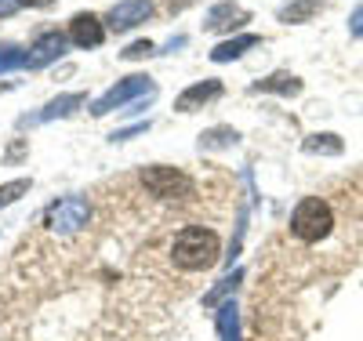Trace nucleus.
<instances>
[{
  "mask_svg": "<svg viewBox=\"0 0 363 341\" xmlns=\"http://www.w3.org/2000/svg\"><path fill=\"white\" fill-rule=\"evenodd\" d=\"M222 255V240L215 229H203V225H186L174 240H171V262L182 272H203L218 262Z\"/></svg>",
  "mask_w": 363,
  "mask_h": 341,
  "instance_id": "1",
  "label": "nucleus"
},
{
  "mask_svg": "<svg viewBox=\"0 0 363 341\" xmlns=\"http://www.w3.org/2000/svg\"><path fill=\"white\" fill-rule=\"evenodd\" d=\"M330 229H335V214H330V203L320 196H301L291 211V233L301 243H320L330 236Z\"/></svg>",
  "mask_w": 363,
  "mask_h": 341,
  "instance_id": "2",
  "label": "nucleus"
},
{
  "mask_svg": "<svg viewBox=\"0 0 363 341\" xmlns=\"http://www.w3.org/2000/svg\"><path fill=\"white\" fill-rule=\"evenodd\" d=\"M91 218V203L84 196H62V200H55L44 214V225L55 233V236H73L87 225Z\"/></svg>",
  "mask_w": 363,
  "mask_h": 341,
  "instance_id": "3",
  "label": "nucleus"
},
{
  "mask_svg": "<svg viewBox=\"0 0 363 341\" xmlns=\"http://www.w3.org/2000/svg\"><path fill=\"white\" fill-rule=\"evenodd\" d=\"M142 95H157V84L149 80V77H142V73H135V77H128V80L113 84L106 95H99L95 102H91V113H95V116H106V113H113V109L131 106V102L142 99Z\"/></svg>",
  "mask_w": 363,
  "mask_h": 341,
  "instance_id": "4",
  "label": "nucleus"
},
{
  "mask_svg": "<svg viewBox=\"0 0 363 341\" xmlns=\"http://www.w3.org/2000/svg\"><path fill=\"white\" fill-rule=\"evenodd\" d=\"M142 185H145V189L153 193L157 200H186V196H193V178H189L186 171L164 167V164L145 167V171H142Z\"/></svg>",
  "mask_w": 363,
  "mask_h": 341,
  "instance_id": "5",
  "label": "nucleus"
},
{
  "mask_svg": "<svg viewBox=\"0 0 363 341\" xmlns=\"http://www.w3.org/2000/svg\"><path fill=\"white\" fill-rule=\"evenodd\" d=\"M153 11H157L153 0H120V4L109 8L106 26L116 29V33H124V29H135V26H142L145 18H153Z\"/></svg>",
  "mask_w": 363,
  "mask_h": 341,
  "instance_id": "6",
  "label": "nucleus"
},
{
  "mask_svg": "<svg viewBox=\"0 0 363 341\" xmlns=\"http://www.w3.org/2000/svg\"><path fill=\"white\" fill-rule=\"evenodd\" d=\"M244 22H251V11L233 4V0H222V4H215L203 15V29H207V33H233V29H240Z\"/></svg>",
  "mask_w": 363,
  "mask_h": 341,
  "instance_id": "7",
  "label": "nucleus"
},
{
  "mask_svg": "<svg viewBox=\"0 0 363 341\" xmlns=\"http://www.w3.org/2000/svg\"><path fill=\"white\" fill-rule=\"evenodd\" d=\"M66 44H69V37L58 33V29H51V33H40V37L33 40V47H29V62H26V66H29V69L51 66V62H58V58L66 55Z\"/></svg>",
  "mask_w": 363,
  "mask_h": 341,
  "instance_id": "8",
  "label": "nucleus"
},
{
  "mask_svg": "<svg viewBox=\"0 0 363 341\" xmlns=\"http://www.w3.org/2000/svg\"><path fill=\"white\" fill-rule=\"evenodd\" d=\"M69 40L77 47H99L106 40V22L99 15H91V11H80L69 18Z\"/></svg>",
  "mask_w": 363,
  "mask_h": 341,
  "instance_id": "9",
  "label": "nucleus"
},
{
  "mask_svg": "<svg viewBox=\"0 0 363 341\" xmlns=\"http://www.w3.org/2000/svg\"><path fill=\"white\" fill-rule=\"evenodd\" d=\"M218 95H222V80H196L193 87H186V91L174 99V109H178V113H196V109H203L207 102H215Z\"/></svg>",
  "mask_w": 363,
  "mask_h": 341,
  "instance_id": "10",
  "label": "nucleus"
},
{
  "mask_svg": "<svg viewBox=\"0 0 363 341\" xmlns=\"http://www.w3.org/2000/svg\"><path fill=\"white\" fill-rule=\"evenodd\" d=\"M262 44V37H255V33H240V37H229V40H222L215 51H211V62H233V58H240L244 51H251V47H258Z\"/></svg>",
  "mask_w": 363,
  "mask_h": 341,
  "instance_id": "11",
  "label": "nucleus"
},
{
  "mask_svg": "<svg viewBox=\"0 0 363 341\" xmlns=\"http://www.w3.org/2000/svg\"><path fill=\"white\" fill-rule=\"evenodd\" d=\"M251 91H255V95H262V91H277V95H287L291 99V95H298V91H301V80L294 73H272V77L251 84Z\"/></svg>",
  "mask_w": 363,
  "mask_h": 341,
  "instance_id": "12",
  "label": "nucleus"
},
{
  "mask_svg": "<svg viewBox=\"0 0 363 341\" xmlns=\"http://www.w3.org/2000/svg\"><path fill=\"white\" fill-rule=\"evenodd\" d=\"M84 102H87L84 95H58V99H51V102L37 113V120L48 123V120H55V116H69V113H77Z\"/></svg>",
  "mask_w": 363,
  "mask_h": 341,
  "instance_id": "13",
  "label": "nucleus"
},
{
  "mask_svg": "<svg viewBox=\"0 0 363 341\" xmlns=\"http://www.w3.org/2000/svg\"><path fill=\"white\" fill-rule=\"evenodd\" d=\"M215 327H218L222 341H240V313H236V305H233V301L218 305V316H215Z\"/></svg>",
  "mask_w": 363,
  "mask_h": 341,
  "instance_id": "14",
  "label": "nucleus"
},
{
  "mask_svg": "<svg viewBox=\"0 0 363 341\" xmlns=\"http://www.w3.org/2000/svg\"><path fill=\"white\" fill-rule=\"evenodd\" d=\"M320 11H323V0H294V4L280 8V22H309Z\"/></svg>",
  "mask_w": 363,
  "mask_h": 341,
  "instance_id": "15",
  "label": "nucleus"
},
{
  "mask_svg": "<svg viewBox=\"0 0 363 341\" xmlns=\"http://www.w3.org/2000/svg\"><path fill=\"white\" fill-rule=\"evenodd\" d=\"M236 131L233 128H225V123H222V128H211V131H203L200 135V152H211V149H229V145H236Z\"/></svg>",
  "mask_w": 363,
  "mask_h": 341,
  "instance_id": "16",
  "label": "nucleus"
},
{
  "mask_svg": "<svg viewBox=\"0 0 363 341\" xmlns=\"http://www.w3.org/2000/svg\"><path fill=\"white\" fill-rule=\"evenodd\" d=\"M306 152L338 157V152H342V138H338V135H330V131H323V135H309V138H306Z\"/></svg>",
  "mask_w": 363,
  "mask_h": 341,
  "instance_id": "17",
  "label": "nucleus"
},
{
  "mask_svg": "<svg viewBox=\"0 0 363 341\" xmlns=\"http://www.w3.org/2000/svg\"><path fill=\"white\" fill-rule=\"evenodd\" d=\"M29 62V55L18 47V44H0V73H11V69H22Z\"/></svg>",
  "mask_w": 363,
  "mask_h": 341,
  "instance_id": "18",
  "label": "nucleus"
},
{
  "mask_svg": "<svg viewBox=\"0 0 363 341\" xmlns=\"http://www.w3.org/2000/svg\"><path fill=\"white\" fill-rule=\"evenodd\" d=\"M240 280H244V272H240V269H236L233 276H225V280H218V287H215V291H207V294H203V305H207V308H211V305H218L229 291H236V284H240Z\"/></svg>",
  "mask_w": 363,
  "mask_h": 341,
  "instance_id": "19",
  "label": "nucleus"
},
{
  "mask_svg": "<svg viewBox=\"0 0 363 341\" xmlns=\"http://www.w3.org/2000/svg\"><path fill=\"white\" fill-rule=\"evenodd\" d=\"M22 193H29V178H15V181H8V185H0V207L15 203Z\"/></svg>",
  "mask_w": 363,
  "mask_h": 341,
  "instance_id": "20",
  "label": "nucleus"
},
{
  "mask_svg": "<svg viewBox=\"0 0 363 341\" xmlns=\"http://www.w3.org/2000/svg\"><path fill=\"white\" fill-rule=\"evenodd\" d=\"M349 33L363 40V4H359V8H356V11L349 15Z\"/></svg>",
  "mask_w": 363,
  "mask_h": 341,
  "instance_id": "21",
  "label": "nucleus"
},
{
  "mask_svg": "<svg viewBox=\"0 0 363 341\" xmlns=\"http://www.w3.org/2000/svg\"><path fill=\"white\" fill-rule=\"evenodd\" d=\"M153 51V40H135L128 51H124V58H142V55H149Z\"/></svg>",
  "mask_w": 363,
  "mask_h": 341,
  "instance_id": "22",
  "label": "nucleus"
},
{
  "mask_svg": "<svg viewBox=\"0 0 363 341\" xmlns=\"http://www.w3.org/2000/svg\"><path fill=\"white\" fill-rule=\"evenodd\" d=\"M22 8V0H0V18H8V15H15Z\"/></svg>",
  "mask_w": 363,
  "mask_h": 341,
  "instance_id": "23",
  "label": "nucleus"
},
{
  "mask_svg": "<svg viewBox=\"0 0 363 341\" xmlns=\"http://www.w3.org/2000/svg\"><path fill=\"white\" fill-rule=\"evenodd\" d=\"M189 4H196V0H167V11H171V15H178V11H186Z\"/></svg>",
  "mask_w": 363,
  "mask_h": 341,
  "instance_id": "24",
  "label": "nucleus"
},
{
  "mask_svg": "<svg viewBox=\"0 0 363 341\" xmlns=\"http://www.w3.org/2000/svg\"><path fill=\"white\" fill-rule=\"evenodd\" d=\"M22 4H29V8H48L51 0H22Z\"/></svg>",
  "mask_w": 363,
  "mask_h": 341,
  "instance_id": "25",
  "label": "nucleus"
}]
</instances>
